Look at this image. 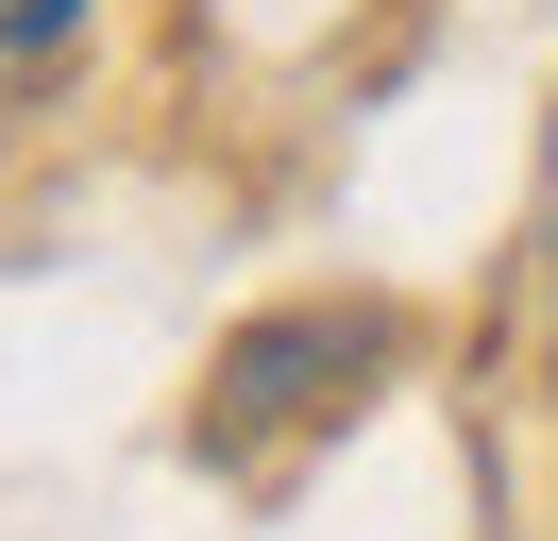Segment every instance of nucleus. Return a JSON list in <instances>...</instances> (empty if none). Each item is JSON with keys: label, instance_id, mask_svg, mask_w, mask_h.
<instances>
[{"label": "nucleus", "instance_id": "f257e3e1", "mask_svg": "<svg viewBox=\"0 0 558 541\" xmlns=\"http://www.w3.org/2000/svg\"><path fill=\"white\" fill-rule=\"evenodd\" d=\"M407 356V322H389V304H271V322H238L204 356V457L220 473H271L288 440H322V423H355V389H373V372Z\"/></svg>", "mask_w": 558, "mask_h": 541}, {"label": "nucleus", "instance_id": "f03ea898", "mask_svg": "<svg viewBox=\"0 0 558 541\" xmlns=\"http://www.w3.org/2000/svg\"><path fill=\"white\" fill-rule=\"evenodd\" d=\"M85 17H102V0H0V119H35L85 68Z\"/></svg>", "mask_w": 558, "mask_h": 541}, {"label": "nucleus", "instance_id": "7ed1b4c3", "mask_svg": "<svg viewBox=\"0 0 558 541\" xmlns=\"http://www.w3.org/2000/svg\"><path fill=\"white\" fill-rule=\"evenodd\" d=\"M542 356H558V203H542Z\"/></svg>", "mask_w": 558, "mask_h": 541}]
</instances>
